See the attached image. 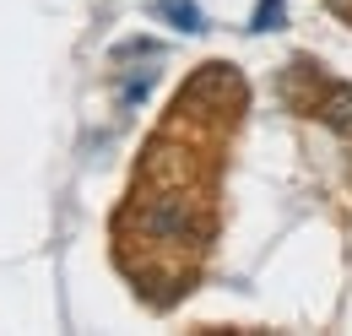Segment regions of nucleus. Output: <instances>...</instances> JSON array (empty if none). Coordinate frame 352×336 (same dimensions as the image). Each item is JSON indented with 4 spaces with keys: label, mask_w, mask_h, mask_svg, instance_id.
<instances>
[{
    "label": "nucleus",
    "mask_w": 352,
    "mask_h": 336,
    "mask_svg": "<svg viewBox=\"0 0 352 336\" xmlns=\"http://www.w3.org/2000/svg\"><path fill=\"white\" fill-rule=\"evenodd\" d=\"M131 228L152 250H201L212 239V211H206V196L195 185L163 179L152 196H135Z\"/></svg>",
    "instance_id": "nucleus-1"
},
{
    "label": "nucleus",
    "mask_w": 352,
    "mask_h": 336,
    "mask_svg": "<svg viewBox=\"0 0 352 336\" xmlns=\"http://www.w3.org/2000/svg\"><path fill=\"white\" fill-rule=\"evenodd\" d=\"M314 114L325 120L331 130H342V136H352V87L347 82H331L325 92H320V103H314Z\"/></svg>",
    "instance_id": "nucleus-2"
},
{
    "label": "nucleus",
    "mask_w": 352,
    "mask_h": 336,
    "mask_svg": "<svg viewBox=\"0 0 352 336\" xmlns=\"http://www.w3.org/2000/svg\"><path fill=\"white\" fill-rule=\"evenodd\" d=\"M163 17H174V22H184L190 33H201V11H195V6H179V0H168V6H163Z\"/></svg>",
    "instance_id": "nucleus-3"
},
{
    "label": "nucleus",
    "mask_w": 352,
    "mask_h": 336,
    "mask_svg": "<svg viewBox=\"0 0 352 336\" xmlns=\"http://www.w3.org/2000/svg\"><path fill=\"white\" fill-rule=\"evenodd\" d=\"M276 11H282V0H261V17H255V28H271V22H276Z\"/></svg>",
    "instance_id": "nucleus-4"
},
{
    "label": "nucleus",
    "mask_w": 352,
    "mask_h": 336,
    "mask_svg": "<svg viewBox=\"0 0 352 336\" xmlns=\"http://www.w3.org/2000/svg\"><path fill=\"white\" fill-rule=\"evenodd\" d=\"M325 6H336V11H347V6H352V0H325Z\"/></svg>",
    "instance_id": "nucleus-5"
}]
</instances>
